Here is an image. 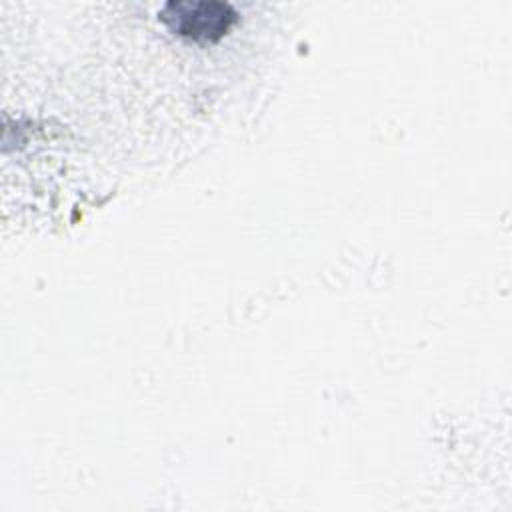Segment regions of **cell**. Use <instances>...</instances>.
<instances>
[{"label": "cell", "mask_w": 512, "mask_h": 512, "mask_svg": "<svg viewBox=\"0 0 512 512\" xmlns=\"http://www.w3.org/2000/svg\"><path fill=\"white\" fill-rule=\"evenodd\" d=\"M166 28L194 42H216L238 22V12L222 0H170L158 12Z\"/></svg>", "instance_id": "obj_1"}]
</instances>
